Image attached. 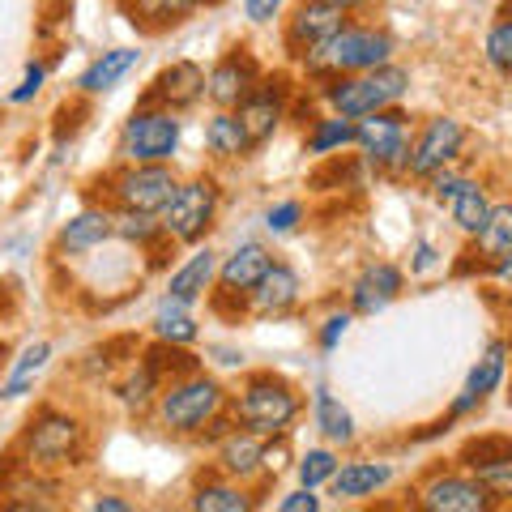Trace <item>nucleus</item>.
<instances>
[{"label": "nucleus", "mask_w": 512, "mask_h": 512, "mask_svg": "<svg viewBox=\"0 0 512 512\" xmlns=\"http://www.w3.org/2000/svg\"><path fill=\"white\" fill-rule=\"evenodd\" d=\"M397 52V43L389 30L380 26H355L346 22L338 35H329L320 47H312L308 56H303V73L312 77V82H325V77H346V73H367V69H380V64H389Z\"/></svg>", "instance_id": "nucleus-1"}, {"label": "nucleus", "mask_w": 512, "mask_h": 512, "mask_svg": "<svg viewBox=\"0 0 512 512\" xmlns=\"http://www.w3.org/2000/svg\"><path fill=\"white\" fill-rule=\"evenodd\" d=\"M303 397L286 376L278 372H248L239 393L231 397V414L239 419V427L256 431V436H286L291 423L299 419Z\"/></svg>", "instance_id": "nucleus-2"}, {"label": "nucleus", "mask_w": 512, "mask_h": 512, "mask_svg": "<svg viewBox=\"0 0 512 512\" xmlns=\"http://www.w3.org/2000/svg\"><path fill=\"white\" fill-rule=\"evenodd\" d=\"M320 86V99H325L329 111L338 116H372V111H384V107H397L406 99L410 90V69L402 64H380V69H367V73H346V77H325Z\"/></svg>", "instance_id": "nucleus-3"}, {"label": "nucleus", "mask_w": 512, "mask_h": 512, "mask_svg": "<svg viewBox=\"0 0 512 512\" xmlns=\"http://www.w3.org/2000/svg\"><path fill=\"white\" fill-rule=\"evenodd\" d=\"M227 402L231 397L214 376L192 372V376L175 380V384H163V393H158V402H154V414H158V423H163V431H171V436H197L205 423L227 410Z\"/></svg>", "instance_id": "nucleus-4"}, {"label": "nucleus", "mask_w": 512, "mask_h": 512, "mask_svg": "<svg viewBox=\"0 0 512 512\" xmlns=\"http://www.w3.org/2000/svg\"><path fill=\"white\" fill-rule=\"evenodd\" d=\"M82 448H86L82 419H73V414H64L56 406H43L35 419L22 427V440H18V453L30 461V466H43V470L77 466Z\"/></svg>", "instance_id": "nucleus-5"}, {"label": "nucleus", "mask_w": 512, "mask_h": 512, "mask_svg": "<svg viewBox=\"0 0 512 512\" xmlns=\"http://www.w3.org/2000/svg\"><path fill=\"white\" fill-rule=\"evenodd\" d=\"M355 146L363 154V163L380 171V175H406V158H410V116L402 107H384L372 116L355 120Z\"/></svg>", "instance_id": "nucleus-6"}, {"label": "nucleus", "mask_w": 512, "mask_h": 512, "mask_svg": "<svg viewBox=\"0 0 512 512\" xmlns=\"http://www.w3.org/2000/svg\"><path fill=\"white\" fill-rule=\"evenodd\" d=\"M180 137H184L180 111L137 107L120 128L116 150H120L124 163H171L175 150H180Z\"/></svg>", "instance_id": "nucleus-7"}, {"label": "nucleus", "mask_w": 512, "mask_h": 512, "mask_svg": "<svg viewBox=\"0 0 512 512\" xmlns=\"http://www.w3.org/2000/svg\"><path fill=\"white\" fill-rule=\"evenodd\" d=\"M180 175L171 171V163H124L120 171L107 175V201L116 210H146V214H163Z\"/></svg>", "instance_id": "nucleus-8"}, {"label": "nucleus", "mask_w": 512, "mask_h": 512, "mask_svg": "<svg viewBox=\"0 0 512 512\" xmlns=\"http://www.w3.org/2000/svg\"><path fill=\"white\" fill-rule=\"evenodd\" d=\"M222 205V188L214 175H192V180H180L171 205L163 210V227L175 244H201L210 235L214 218Z\"/></svg>", "instance_id": "nucleus-9"}, {"label": "nucleus", "mask_w": 512, "mask_h": 512, "mask_svg": "<svg viewBox=\"0 0 512 512\" xmlns=\"http://www.w3.org/2000/svg\"><path fill=\"white\" fill-rule=\"evenodd\" d=\"M461 150H466V124L457 116H431L419 133H414V146L406 158V175L410 180H431L436 171L453 167Z\"/></svg>", "instance_id": "nucleus-10"}, {"label": "nucleus", "mask_w": 512, "mask_h": 512, "mask_svg": "<svg viewBox=\"0 0 512 512\" xmlns=\"http://www.w3.org/2000/svg\"><path fill=\"white\" fill-rule=\"evenodd\" d=\"M261 77H265V69L256 64V56L244 43H235L214 60V69L205 73V99H210L218 111H235L256 90Z\"/></svg>", "instance_id": "nucleus-11"}, {"label": "nucleus", "mask_w": 512, "mask_h": 512, "mask_svg": "<svg viewBox=\"0 0 512 512\" xmlns=\"http://www.w3.org/2000/svg\"><path fill=\"white\" fill-rule=\"evenodd\" d=\"M235 116L244 120L252 146H265V141L278 133V124L291 116V82H286L282 73L278 77L265 73L261 82H256V90L235 107Z\"/></svg>", "instance_id": "nucleus-12"}, {"label": "nucleus", "mask_w": 512, "mask_h": 512, "mask_svg": "<svg viewBox=\"0 0 512 512\" xmlns=\"http://www.w3.org/2000/svg\"><path fill=\"white\" fill-rule=\"evenodd\" d=\"M491 504H495L491 491L478 483L474 470H466V474L440 470L419 487V508H427V512H487Z\"/></svg>", "instance_id": "nucleus-13"}, {"label": "nucleus", "mask_w": 512, "mask_h": 512, "mask_svg": "<svg viewBox=\"0 0 512 512\" xmlns=\"http://www.w3.org/2000/svg\"><path fill=\"white\" fill-rule=\"evenodd\" d=\"M350 22L346 9H333V5H320V0H299V5L291 9V18H286V56L291 60H303L312 52V47H320L329 35H338V30Z\"/></svg>", "instance_id": "nucleus-14"}, {"label": "nucleus", "mask_w": 512, "mask_h": 512, "mask_svg": "<svg viewBox=\"0 0 512 512\" xmlns=\"http://www.w3.org/2000/svg\"><path fill=\"white\" fill-rule=\"evenodd\" d=\"M205 99V69L197 60H171L163 73L150 82V90L141 94V107H167V111H184L197 107Z\"/></svg>", "instance_id": "nucleus-15"}, {"label": "nucleus", "mask_w": 512, "mask_h": 512, "mask_svg": "<svg viewBox=\"0 0 512 512\" xmlns=\"http://www.w3.org/2000/svg\"><path fill=\"white\" fill-rule=\"evenodd\" d=\"M508 355H512V342H504V338H495V342L483 350V359H478V363L470 367V376H466V389H461L457 402L448 406V414H453V419H466L470 410H478L495 389H500L504 376H508Z\"/></svg>", "instance_id": "nucleus-16"}, {"label": "nucleus", "mask_w": 512, "mask_h": 512, "mask_svg": "<svg viewBox=\"0 0 512 512\" xmlns=\"http://www.w3.org/2000/svg\"><path fill=\"white\" fill-rule=\"evenodd\" d=\"M406 291V274L397 269L393 261H372L359 269V278L350 282V303L346 308L355 316H376L384 312L389 303Z\"/></svg>", "instance_id": "nucleus-17"}, {"label": "nucleus", "mask_w": 512, "mask_h": 512, "mask_svg": "<svg viewBox=\"0 0 512 512\" xmlns=\"http://www.w3.org/2000/svg\"><path fill=\"white\" fill-rule=\"evenodd\" d=\"M116 235V210L107 205H86L82 214H73L56 235V252L60 256H86L94 248H103Z\"/></svg>", "instance_id": "nucleus-18"}, {"label": "nucleus", "mask_w": 512, "mask_h": 512, "mask_svg": "<svg viewBox=\"0 0 512 512\" xmlns=\"http://www.w3.org/2000/svg\"><path fill=\"white\" fill-rule=\"evenodd\" d=\"M299 295H303L299 274L286 261H274L265 269V278L248 291V312L252 316H282V312L295 308Z\"/></svg>", "instance_id": "nucleus-19"}, {"label": "nucleus", "mask_w": 512, "mask_h": 512, "mask_svg": "<svg viewBox=\"0 0 512 512\" xmlns=\"http://www.w3.org/2000/svg\"><path fill=\"white\" fill-rule=\"evenodd\" d=\"M269 265H274L269 248H265V244H256V239H244V244H235V252H227V256L218 261V286L248 295L252 286L265 278V269H269Z\"/></svg>", "instance_id": "nucleus-20"}, {"label": "nucleus", "mask_w": 512, "mask_h": 512, "mask_svg": "<svg viewBox=\"0 0 512 512\" xmlns=\"http://www.w3.org/2000/svg\"><path fill=\"white\" fill-rule=\"evenodd\" d=\"M214 282H218V252L205 244L197 248L192 256H184L180 265L171 269V278H167V295L175 299H188V303H197L214 291Z\"/></svg>", "instance_id": "nucleus-21"}, {"label": "nucleus", "mask_w": 512, "mask_h": 512, "mask_svg": "<svg viewBox=\"0 0 512 512\" xmlns=\"http://www.w3.org/2000/svg\"><path fill=\"white\" fill-rule=\"evenodd\" d=\"M389 483H393V466H389V461L359 457V461H346V466H338V474H333L329 487H333L338 500H372V495H380Z\"/></svg>", "instance_id": "nucleus-22"}, {"label": "nucleus", "mask_w": 512, "mask_h": 512, "mask_svg": "<svg viewBox=\"0 0 512 512\" xmlns=\"http://www.w3.org/2000/svg\"><path fill=\"white\" fill-rule=\"evenodd\" d=\"M261 453H265V436H256L248 427H235L231 436L218 440V474L235 478V483H248V478L261 474Z\"/></svg>", "instance_id": "nucleus-23"}, {"label": "nucleus", "mask_w": 512, "mask_h": 512, "mask_svg": "<svg viewBox=\"0 0 512 512\" xmlns=\"http://www.w3.org/2000/svg\"><path fill=\"white\" fill-rule=\"evenodd\" d=\"M141 64V52L137 47H111V52L103 56H94L82 77H77V94H86V99H94V94H107V90H116L128 73H133Z\"/></svg>", "instance_id": "nucleus-24"}, {"label": "nucleus", "mask_w": 512, "mask_h": 512, "mask_svg": "<svg viewBox=\"0 0 512 512\" xmlns=\"http://www.w3.org/2000/svg\"><path fill=\"white\" fill-rule=\"evenodd\" d=\"M205 150H210L218 163H235V158H248L256 146L235 111H214V116L205 120Z\"/></svg>", "instance_id": "nucleus-25"}, {"label": "nucleus", "mask_w": 512, "mask_h": 512, "mask_svg": "<svg viewBox=\"0 0 512 512\" xmlns=\"http://www.w3.org/2000/svg\"><path fill=\"white\" fill-rule=\"evenodd\" d=\"M448 205V218H453V227L466 235V239H474L478 231H483V222L491 218V197H487V188L478 184V180H470V175H461V184H457V192L444 201Z\"/></svg>", "instance_id": "nucleus-26"}, {"label": "nucleus", "mask_w": 512, "mask_h": 512, "mask_svg": "<svg viewBox=\"0 0 512 512\" xmlns=\"http://www.w3.org/2000/svg\"><path fill=\"white\" fill-rule=\"evenodd\" d=\"M47 363H52V342H30L18 350V359L9 363V376L5 384H0V402H18V397H26L30 389H35V380L47 372Z\"/></svg>", "instance_id": "nucleus-27"}, {"label": "nucleus", "mask_w": 512, "mask_h": 512, "mask_svg": "<svg viewBox=\"0 0 512 512\" xmlns=\"http://www.w3.org/2000/svg\"><path fill=\"white\" fill-rule=\"evenodd\" d=\"M154 338L158 342H175V346H192L201 338V325L192 316V303L188 299H175V295H163L154 308Z\"/></svg>", "instance_id": "nucleus-28"}, {"label": "nucleus", "mask_w": 512, "mask_h": 512, "mask_svg": "<svg viewBox=\"0 0 512 512\" xmlns=\"http://www.w3.org/2000/svg\"><path fill=\"white\" fill-rule=\"evenodd\" d=\"M188 504L197 512H252L256 495L244 483H235V478L222 474V478H205V483H197Z\"/></svg>", "instance_id": "nucleus-29"}, {"label": "nucleus", "mask_w": 512, "mask_h": 512, "mask_svg": "<svg viewBox=\"0 0 512 512\" xmlns=\"http://www.w3.org/2000/svg\"><path fill=\"white\" fill-rule=\"evenodd\" d=\"M474 256H478V265H487V269H495L512 256V201L491 205V218L483 222V231L474 235Z\"/></svg>", "instance_id": "nucleus-30"}, {"label": "nucleus", "mask_w": 512, "mask_h": 512, "mask_svg": "<svg viewBox=\"0 0 512 512\" xmlns=\"http://www.w3.org/2000/svg\"><path fill=\"white\" fill-rule=\"evenodd\" d=\"M346 146H355V120H350V116H338V111H329V116L312 120V128L303 133V150H308L312 158L342 154Z\"/></svg>", "instance_id": "nucleus-31"}, {"label": "nucleus", "mask_w": 512, "mask_h": 512, "mask_svg": "<svg viewBox=\"0 0 512 512\" xmlns=\"http://www.w3.org/2000/svg\"><path fill=\"white\" fill-rule=\"evenodd\" d=\"M197 5H201V0H128L124 13H128V22H133V26L150 30V35H158V30H167V26H175V22H184Z\"/></svg>", "instance_id": "nucleus-32"}, {"label": "nucleus", "mask_w": 512, "mask_h": 512, "mask_svg": "<svg viewBox=\"0 0 512 512\" xmlns=\"http://www.w3.org/2000/svg\"><path fill=\"white\" fill-rule=\"evenodd\" d=\"M312 419L329 444H355V414H350L329 389L312 393Z\"/></svg>", "instance_id": "nucleus-33"}, {"label": "nucleus", "mask_w": 512, "mask_h": 512, "mask_svg": "<svg viewBox=\"0 0 512 512\" xmlns=\"http://www.w3.org/2000/svg\"><path fill=\"white\" fill-rule=\"evenodd\" d=\"M141 363H150L154 376L163 380V384H175V380H184V376H192V372H201V359L192 355L188 346H175V342H154Z\"/></svg>", "instance_id": "nucleus-34"}, {"label": "nucleus", "mask_w": 512, "mask_h": 512, "mask_svg": "<svg viewBox=\"0 0 512 512\" xmlns=\"http://www.w3.org/2000/svg\"><path fill=\"white\" fill-rule=\"evenodd\" d=\"M116 393H120V402L133 410V414H146V410L158 402V393H163V380L154 376L150 363H137L133 372H128V376L116 384Z\"/></svg>", "instance_id": "nucleus-35"}, {"label": "nucleus", "mask_w": 512, "mask_h": 512, "mask_svg": "<svg viewBox=\"0 0 512 512\" xmlns=\"http://www.w3.org/2000/svg\"><path fill=\"white\" fill-rule=\"evenodd\" d=\"M116 235L124 244H137V248H150L167 235L163 227V214H146V210H116Z\"/></svg>", "instance_id": "nucleus-36"}, {"label": "nucleus", "mask_w": 512, "mask_h": 512, "mask_svg": "<svg viewBox=\"0 0 512 512\" xmlns=\"http://www.w3.org/2000/svg\"><path fill=\"white\" fill-rule=\"evenodd\" d=\"M338 453L333 448H308L299 461H295V474H299V487H312L320 491L325 483H333V474H338Z\"/></svg>", "instance_id": "nucleus-37"}, {"label": "nucleus", "mask_w": 512, "mask_h": 512, "mask_svg": "<svg viewBox=\"0 0 512 512\" xmlns=\"http://www.w3.org/2000/svg\"><path fill=\"white\" fill-rule=\"evenodd\" d=\"M483 60H487L500 77H512V13L487 30V39H483Z\"/></svg>", "instance_id": "nucleus-38"}, {"label": "nucleus", "mask_w": 512, "mask_h": 512, "mask_svg": "<svg viewBox=\"0 0 512 512\" xmlns=\"http://www.w3.org/2000/svg\"><path fill=\"white\" fill-rule=\"evenodd\" d=\"M495 457H512V436H474V440L461 444V453H457V461L466 470L487 466Z\"/></svg>", "instance_id": "nucleus-39"}, {"label": "nucleus", "mask_w": 512, "mask_h": 512, "mask_svg": "<svg viewBox=\"0 0 512 512\" xmlns=\"http://www.w3.org/2000/svg\"><path fill=\"white\" fill-rule=\"evenodd\" d=\"M474 474H478V483L491 491L495 504L512 500V457H495V461H487V466H474Z\"/></svg>", "instance_id": "nucleus-40"}, {"label": "nucleus", "mask_w": 512, "mask_h": 512, "mask_svg": "<svg viewBox=\"0 0 512 512\" xmlns=\"http://www.w3.org/2000/svg\"><path fill=\"white\" fill-rule=\"evenodd\" d=\"M350 325H355V312H350V308L329 312L325 320H320V329H316V346L325 350V355H329V350H338V346H342V338L350 333Z\"/></svg>", "instance_id": "nucleus-41"}, {"label": "nucleus", "mask_w": 512, "mask_h": 512, "mask_svg": "<svg viewBox=\"0 0 512 512\" xmlns=\"http://www.w3.org/2000/svg\"><path fill=\"white\" fill-rule=\"evenodd\" d=\"M303 222V205L299 201H278L265 210V231L269 235H291L295 227Z\"/></svg>", "instance_id": "nucleus-42"}, {"label": "nucleus", "mask_w": 512, "mask_h": 512, "mask_svg": "<svg viewBox=\"0 0 512 512\" xmlns=\"http://www.w3.org/2000/svg\"><path fill=\"white\" fill-rule=\"evenodd\" d=\"M295 461H291V440L286 436H269L265 440V453H261V474L265 478H278V474H286Z\"/></svg>", "instance_id": "nucleus-43"}, {"label": "nucleus", "mask_w": 512, "mask_h": 512, "mask_svg": "<svg viewBox=\"0 0 512 512\" xmlns=\"http://www.w3.org/2000/svg\"><path fill=\"white\" fill-rule=\"evenodd\" d=\"M43 82H47V64H39V60H30L26 64V73H22V82H18V90L9 94V103L13 107H22V103H30L35 94L43 90Z\"/></svg>", "instance_id": "nucleus-44"}, {"label": "nucleus", "mask_w": 512, "mask_h": 512, "mask_svg": "<svg viewBox=\"0 0 512 512\" xmlns=\"http://www.w3.org/2000/svg\"><path fill=\"white\" fill-rule=\"evenodd\" d=\"M82 99H86V94H82ZM82 99H73V103L60 107V116H56V120H60V124H56V141H60V146L77 133V128H82V116H86V103H82Z\"/></svg>", "instance_id": "nucleus-45"}, {"label": "nucleus", "mask_w": 512, "mask_h": 512, "mask_svg": "<svg viewBox=\"0 0 512 512\" xmlns=\"http://www.w3.org/2000/svg\"><path fill=\"white\" fill-rule=\"evenodd\" d=\"M282 9H286V0H244V18L252 26H265V22L282 18Z\"/></svg>", "instance_id": "nucleus-46"}, {"label": "nucleus", "mask_w": 512, "mask_h": 512, "mask_svg": "<svg viewBox=\"0 0 512 512\" xmlns=\"http://www.w3.org/2000/svg\"><path fill=\"white\" fill-rule=\"evenodd\" d=\"M282 512H320V495L312 487H295V491H286L282 500H278Z\"/></svg>", "instance_id": "nucleus-47"}, {"label": "nucleus", "mask_w": 512, "mask_h": 512, "mask_svg": "<svg viewBox=\"0 0 512 512\" xmlns=\"http://www.w3.org/2000/svg\"><path fill=\"white\" fill-rule=\"evenodd\" d=\"M410 274H431V269L440 265V248L436 244H427V239H414V248H410Z\"/></svg>", "instance_id": "nucleus-48"}, {"label": "nucleus", "mask_w": 512, "mask_h": 512, "mask_svg": "<svg viewBox=\"0 0 512 512\" xmlns=\"http://www.w3.org/2000/svg\"><path fill=\"white\" fill-rule=\"evenodd\" d=\"M94 512H133V504L120 500V495H99V500H90Z\"/></svg>", "instance_id": "nucleus-49"}, {"label": "nucleus", "mask_w": 512, "mask_h": 512, "mask_svg": "<svg viewBox=\"0 0 512 512\" xmlns=\"http://www.w3.org/2000/svg\"><path fill=\"white\" fill-rule=\"evenodd\" d=\"M491 274H495V278H500V282L508 286V299H512V256H508V261H500V265H495Z\"/></svg>", "instance_id": "nucleus-50"}, {"label": "nucleus", "mask_w": 512, "mask_h": 512, "mask_svg": "<svg viewBox=\"0 0 512 512\" xmlns=\"http://www.w3.org/2000/svg\"><path fill=\"white\" fill-rule=\"evenodd\" d=\"M320 5H333V9H346V13H355L363 5H372V0H320Z\"/></svg>", "instance_id": "nucleus-51"}, {"label": "nucleus", "mask_w": 512, "mask_h": 512, "mask_svg": "<svg viewBox=\"0 0 512 512\" xmlns=\"http://www.w3.org/2000/svg\"><path fill=\"white\" fill-rule=\"evenodd\" d=\"M0 124H5V116H0Z\"/></svg>", "instance_id": "nucleus-52"}, {"label": "nucleus", "mask_w": 512, "mask_h": 512, "mask_svg": "<svg viewBox=\"0 0 512 512\" xmlns=\"http://www.w3.org/2000/svg\"><path fill=\"white\" fill-rule=\"evenodd\" d=\"M120 5H128V0H120Z\"/></svg>", "instance_id": "nucleus-53"}]
</instances>
